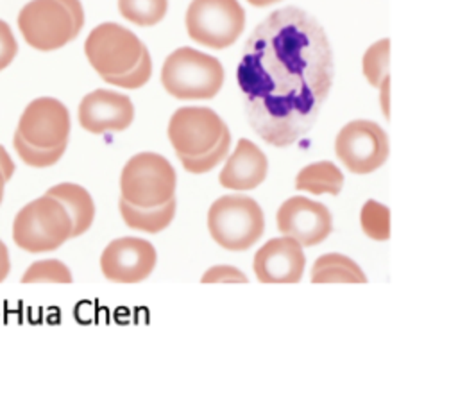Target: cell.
I'll list each match as a JSON object with an SVG mask.
<instances>
[{
  "mask_svg": "<svg viewBox=\"0 0 458 403\" xmlns=\"http://www.w3.org/2000/svg\"><path fill=\"white\" fill-rule=\"evenodd\" d=\"M335 75L322 25L299 7L270 13L249 36L236 79L256 134L288 147L315 124Z\"/></svg>",
  "mask_w": 458,
  "mask_h": 403,
  "instance_id": "obj_1",
  "label": "cell"
},
{
  "mask_svg": "<svg viewBox=\"0 0 458 403\" xmlns=\"http://www.w3.org/2000/svg\"><path fill=\"white\" fill-rule=\"evenodd\" d=\"M84 25L79 0H30L18 14V29L27 45L50 52L77 38Z\"/></svg>",
  "mask_w": 458,
  "mask_h": 403,
  "instance_id": "obj_2",
  "label": "cell"
},
{
  "mask_svg": "<svg viewBox=\"0 0 458 403\" xmlns=\"http://www.w3.org/2000/svg\"><path fill=\"white\" fill-rule=\"evenodd\" d=\"M161 84L179 100H208L220 91L224 68L216 57L181 47L165 59Z\"/></svg>",
  "mask_w": 458,
  "mask_h": 403,
  "instance_id": "obj_3",
  "label": "cell"
},
{
  "mask_svg": "<svg viewBox=\"0 0 458 403\" xmlns=\"http://www.w3.org/2000/svg\"><path fill=\"white\" fill-rule=\"evenodd\" d=\"M70 236L72 219L66 208L48 193L27 202L13 220V240L29 253L54 251Z\"/></svg>",
  "mask_w": 458,
  "mask_h": 403,
  "instance_id": "obj_4",
  "label": "cell"
},
{
  "mask_svg": "<svg viewBox=\"0 0 458 403\" xmlns=\"http://www.w3.org/2000/svg\"><path fill=\"white\" fill-rule=\"evenodd\" d=\"M211 238L227 251L252 247L265 229V217L259 204L247 195H222L208 211Z\"/></svg>",
  "mask_w": 458,
  "mask_h": 403,
  "instance_id": "obj_5",
  "label": "cell"
},
{
  "mask_svg": "<svg viewBox=\"0 0 458 403\" xmlns=\"http://www.w3.org/2000/svg\"><path fill=\"white\" fill-rule=\"evenodd\" d=\"M175 181V170L165 156L140 152L122 168L120 193L132 206L154 208L174 197Z\"/></svg>",
  "mask_w": 458,
  "mask_h": 403,
  "instance_id": "obj_6",
  "label": "cell"
},
{
  "mask_svg": "<svg viewBox=\"0 0 458 403\" xmlns=\"http://www.w3.org/2000/svg\"><path fill=\"white\" fill-rule=\"evenodd\" d=\"M245 29L238 0H191L186 11L188 36L208 48L231 47Z\"/></svg>",
  "mask_w": 458,
  "mask_h": 403,
  "instance_id": "obj_7",
  "label": "cell"
},
{
  "mask_svg": "<svg viewBox=\"0 0 458 403\" xmlns=\"http://www.w3.org/2000/svg\"><path fill=\"white\" fill-rule=\"evenodd\" d=\"M143 48L134 32L113 21L97 25L84 43V54L100 77L129 72L140 61Z\"/></svg>",
  "mask_w": 458,
  "mask_h": 403,
  "instance_id": "obj_8",
  "label": "cell"
},
{
  "mask_svg": "<svg viewBox=\"0 0 458 403\" xmlns=\"http://www.w3.org/2000/svg\"><path fill=\"white\" fill-rule=\"evenodd\" d=\"M335 152L347 170L354 174H370L386 161L388 138L376 122L352 120L338 131Z\"/></svg>",
  "mask_w": 458,
  "mask_h": 403,
  "instance_id": "obj_9",
  "label": "cell"
},
{
  "mask_svg": "<svg viewBox=\"0 0 458 403\" xmlns=\"http://www.w3.org/2000/svg\"><path fill=\"white\" fill-rule=\"evenodd\" d=\"M16 136L36 149H55L68 143L70 113L66 106L54 97H39L23 109Z\"/></svg>",
  "mask_w": 458,
  "mask_h": 403,
  "instance_id": "obj_10",
  "label": "cell"
},
{
  "mask_svg": "<svg viewBox=\"0 0 458 403\" xmlns=\"http://www.w3.org/2000/svg\"><path fill=\"white\" fill-rule=\"evenodd\" d=\"M227 129L225 122L209 107H179L168 122V140L177 154L199 156L208 152Z\"/></svg>",
  "mask_w": 458,
  "mask_h": 403,
  "instance_id": "obj_11",
  "label": "cell"
},
{
  "mask_svg": "<svg viewBox=\"0 0 458 403\" xmlns=\"http://www.w3.org/2000/svg\"><path fill=\"white\" fill-rule=\"evenodd\" d=\"M157 262L154 245L143 238L122 236L106 245L100 254L102 274L114 283H140L150 276Z\"/></svg>",
  "mask_w": 458,
  "mask_h": 403,
  "instance_id": "obj_12",
  "label": "cell"
},
{
  "mask_svg": "<svg viewBox=\"0 0 458 403\" xmlns=\"http://www.w3.org/2000/svg\"><path fill=\"white\" fill-rule=\"evenodd\" d=\"M277 229L295 238L302 247L317 245L324 242L331 229L333 219L329 210L317 201L308 197H290L277 210Z\"/></svg>",
  "mask_w": 458,
  "mask_h": 403,
  "instance_id": "obj_13",
  "label": "cell"
},
{
  "mask_svg": "<svg viewBox=\"0 0 458 403\" xmlns=\"http://www.w3.org/2000/svg\"><path fill=\"white\" fill-rule=\"evenodd\" d=\"M304 265L302 245L286 235L263 244L252 262L254 274L261 283H297L302 278Z\"/></svg>",
  "mask_w": 458,
  "mask_h": 403,
  "instance_id": "obj_14",
  "label": "cell"
},
{
  "mask_svg": "<svg viewBox=\"0 0 458 403\" xmlns=\"http://www.w3.org/2000/svg\"><path fill=\"white\" fill-rule=\"evenodd\" d=\"M134 118V106L123 93L111 90H93L79 104V124L93 134L123 131Z\"/></svg>",
  "mask_w": 458,
  "mask_h": 403,
  "instance_id": "obj_15",
  "label": "cell"
},
{
  "mask_svg": "<svg viewBox=\"0 0 458 403\" xmlns=\"http://www.w3.org/2000/svg\"><path fill=\"white\" fill-rule=\"evenodd\" d=\"M268 161L263 150L247 138H240L236 149L220 170L218 181L224 188L252 190L267 177Z\"/></svg>",
  "mask_w": 458,
  "mask_h": 403,
  "instance_id": "obj_16",
  "label": "cell"
},
{
  "mask_svg": "<svg viewBox=\"0 0 458 403\" xmlns=\"http://www.w3.org/2000/svg\"><path fill=\"white\" fill-rule=\"evenodd\" d=\"M48 195L55 197L68 211L72 219V236L86 233L95 219V204L86 188L75 183H59L47 190Z\"/></svg>",
  "mask_w": 458,
  "mask_h": 403,
  "instance_id": "obj_17",
  "label": "cell"
},
{
  "mask_svg": "<svg viewBox=\"0 0 458 403\" xmlns=\"http://www.w3.org/2000/svg\"><path fill=\"white\" fill-rule=\"evenodd\" d=\"M120 215L123 222L136 231L145 233H159L168 227V224L174 220L175 215V199H168L166 202L154 206V208H140L132 206L127 201L120 199L118 202Z\"/></svg>",
  "mask_w": 458,
  "mask_h": 403,
  "instance_id": "obj_18",
  "label": "cell"
},
{
  "mask_svg": "<svg viewBox=\"0 0 458 403\" xmlns=\"http://www.w3.org/2000/svg\"><path fill=\"white\" fill-rule=\"evenodd\" d=\"M313 283H367L361 267L340 253H327L317 258L311 269Z\"/></svg>",
  "mask_w": 458,
  "mask_h": 403,
  "instance_id": "obj_19",
  "label": "cell"
},
{
  "mask_svg": "<svg viewBox=\"0 0 458 403\" xmlns=\"http://www.w3.org/2000/svg\"><path fill=\"white\" fill-rule=\"evenodd\" d=\"M344 186V174L331 161H317L301 168L295 177V188L315 195L331 193L338 195Z\"/></svg>",
  "mask_w": 458,
  "mask_h": 403,
  "instance_id": "obj_20",
  "label": "cell"
},
{
  "mask_svg": "<svg viewBox=\"0 0 458 403\" xmlns=\"http://www.w3.org/2000/svg\"><path fill=\"white\" fill-rule=\"evenodd\" d=\"M168 9V0H118L120 14L140 25L152 27L159 23Z\"/></svg>",
  "mask_w": 458,
  "mask_h": 403,
  "instance_id": "obj_21",
  "label": "cell"
},
{
  "mask_svg": "<svg viewBox=\"0 0 458 403\" xmlns=\"http://www.w3.org/2000/svg\"><path fill=\"white\" fill-rule=\"evenodd\" d=\"M360 224L363 233L372 240L385 242L390 238V210L374 199L365 201L361 206Z\"/></svg>",
  "mask_w": 458,
  "mask_h": 403,
  "instance_id": "obj_22",
  "label": "cell"
},
{
  "mask_svg": "<svg viewBox=\"0 0 458 403\" xmlns=\"http://www.w3.org/2000/svg\"><path fill=\"white\" fill-rule=\"evenodd\" d=\"M388 59H390V39L383 38L372 43L363 54V75L369 84L377 88L379 82L388 75Z\"/></svg>",
  "mask_w": 458,
  "mask_h": 403,
  "instance_id": "obj_23",
  "label": "cell"
},
{
  "mask_svg": "<svg viewBox=\"0 0 458 403\" xmlns=\"http://www.w3.org/2000/svg\"><path fill=\"white\" fill-rule=\"evenodd\" d=\"M229 143H231V133H229V129H225L222 133V138L216 141V145L213 149H209L208 152L199 154V156L177 154V158L181 159L182 167L188 172H191V174H204V172H209L211 168H215L224 158H227Z\"/></svg>",
  "mask_w": 458,
  "mask_h": 403,
  "instance_id": "obj_24",
  "label": "cell"
},
{
  "mask_svg": "<svg viewBox=\"0 0 458 403\" xmlns=\"http://www.w3.org/2000/svg\"><path fill=\"white\" fill-rule=\"evenodd\" d=\"M70 269L59 260H39L29 265L21 283H72Z\"/></svg>",
  "mask_w": 458,
  "mask_h": 403,
  "instance_id": "obj_25",
  "label": "cell"
},
{
  "mask_svg": "<svg viewBox=\"0 0 458 403\" xmlns=\"http://www.w3.org/2000/svg\"><path fill=\"white\" fill-rule=\"evenodd\" d=\"M13 145H14V150L18 152V156L21 158V161L25 165L36 167V168H45V167H50V165L57 163L61 159V156L64 154V150H66V145L55 147V149H36V147L25 143L16 134L13 138Z\"/></svg>",
  "mask_w": 458,
  "mask_h": 403,
  "instance_id": "obj_26",
  "label": "cell"
},
{
  "mask_svg": "<svg viewBox=\"0 0 458 403\" xmlns=\"http://www.w3.org/2000/svg\"><path fill=\"white\" fill-rule=\"evenodd\" d=\"M150 73H152V59H150V54L145 47L143 52H141L140 61L129 72L118 73V75H106L102 79L109 84L120 86V88L136 90V88H141L150 79Z\"/></svg>",
  "mask_w": 458,
  "mask_h": 403,
  "instance_id": "obj_27",
  "label": "cell"
},
{
  "mask_svg": "<svg viewBox=\"0 0 458 403\" xmlns=\"http://www.w3.org/2000/svg\"><path fill=\"white\" fill-rule=\"evenodd\" d=\"M202 283H247V276L233 265H215L208 269L200 279Z\"/></svg>",
  "mask_w": 458,
  "mask_h": 403,
  "instance_id": "obj_28",
  "label": "cell"
},
{
  "mask_svg": "<svg viewBox=\"0 0 458 403\" xmlns=\"http://www.w3.org/2000/svg\"><path fill=\"white\" fill-rule=\"evenodd\" d=\"M18 54V43L11 27L0 20V72L5 70Z\"/></svg>",
  "mask_w": 458,
  "mask_h": 403,
  "instance_id": "obj_29",
  "label": "cell"
},
{
  "mask_svg": "<svg viewBox=\"0 0 458 403\" xmlns=\"http://www.w3.org/2000/svg\"><path fill=\"white\" fill-rule=\"evenodd\" d=\"M379 102H381V111L385 115V118H390V106H388V90H390V77L386 75L381 82H379Z\"/></svg>",
  "mask_w": 458,
  "mask_h": 403,
  "instance_id": "obj_30",
  "label": "cell"
},
{
  "mask_svg": "<svg viewBox=\"0 0 458 403\" xmlns=\"http://www.w3.org/2000/svg\"><path fill=\"white\" fill-rule=\"evenodd\" d=\"M0 168H2V172L5 174L7 179L13 177L14 168H16V167H14V161L11 159V156H9V152L5 150L4 145H0Z\"/></svg>",
  "mask_w": 458,
  "mask_h": 403,
  "instance_id": "obj_31",
  "label": "cell"
},
{
  "mask_svg": "<svg viewBox=\"0 0 458 403\" xmlns=\"http://www.w3.org/2000/svg\"><path fill=\"white\" fill-rule=\"evenodd\" d=\"M11 270V260H9V251L5 244L0 240V283L9 276Z\"/></svg>",
  "mask_w": 458,
  "mask_h": 403,
  "instance_id": "obj_32",
  "label": "cell"
},
{
  "mask_svg": "<svg viewBox=\"0 0 458 403\" xmlns=\"http://www.w3.org/2000/svg\"><path fill=\"white\" fill-rule=\"evenodd\" d=\"M249 4L256 5V7H267V5H272V4H277L281 0H247Z\"/></svg>",
  "mask_w": 458,
  "mask_h": 403,
  "instance_id": "obj_33",
  "label": "cell"
},
{
  "mask_svg": "<svg viewBox=\"0 0 458 403\" xmlns=\"http://www.w3.org/2000/svg\"><path fill=\"white\" fill-rule=\"evenodd\" d=\"M9 179L5 177V174L2 172V168H0V202H2V199H4V192H5V183H7Z\"/></svg>",
  "mask_w": 458,
  "mask_h": 403,
  "instance_id": "obj_34",
  "label": "cell"
}]
</instances>
